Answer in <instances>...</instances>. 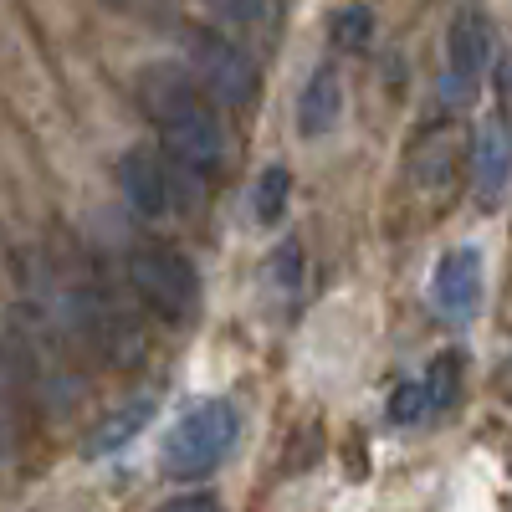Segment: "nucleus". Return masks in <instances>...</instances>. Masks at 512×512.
Instances as JSON below:
<instances>
[{
	"label": "nucleus",
	"mask_w": 512,
	"mask_h": 512,
	"mask_svg": "<svg viewBox=\"0 0 512 512\" xmlns=\"http://www.w3.org/2000/svg\"><path fill=\"white\" fill-rule=\"evenodd\" d=\"M436 308L451 318V323H472L477 303H482V251L477 246H456L441 256L436 267Z\"/></svg>",
	"instance_id": "nucleus-7"
},
{
	"label": "nucleus",
	"mask_w": 512,
	"mask_h": 512,
	"mask_svg": "<svg viewBox=\"0 0 512 512\" xmlns=\"http://www.w3.org/2000/svg\"><path fill=\"white\" fill-rule=\"evenodd\" d=\"M390 420H400V425L425 420V395H420V384H400L395 400H390Z\"/></svg>",
	"instance_id": "nucleus-17"
},
{
	"label": "nucleus",
	"mask_w": 512,
	"mask_h": 512,
	"mask_svg": "<svg viewBox=\"0 0 512 512\" xmlns=\"http://www.w3.org/2000/svg\"><path fill=\"white\" fill-rule=\"evenodd\" d=\"M190 77L200 82V93L216 103V108H246L256 98V62L246 57V47L226 31H210V26H195L190 41Z\"/></svg>",
	"instance_id": "nucleus-5"
},
{
	"label": "nucleus",
	"mask_w": 512,
	"mask_h": 512,
	"mask_svg": "<svg viewBox=\"0 0 512 512\" xmlns=\"http://www.w3.org/2000/svg\"><path fill=\"white\" fill-rule=\"evenodd\" d=\"M369 26H374V16L364 6H349V11L333 16V41H338V47H349V52H359L369 41Z\"/></svg>",
	"instance_id": "nucleus-16"
},
{
	"label": "nucleus",
	"mask_w": 512,
	"mask_h": 512,
	"mask_svg": "<svg viewBox=\"0 0 512 512\" xmlns=\"http://www.w3.org/2000/svg\"><path fill=\"white\" fill-rule=\"evenodd\" d=\"M149 415H154V400H134L128 410H118L113 420H103L98 431L88 436V456H108V451H118L123 441H134V436L144 431Z\"/></svg>",
	"instance_id": "nucleus-14"
},
{
	"label": "nucleus",
	"mask_w": 512,
	"mask_h": 512,
	"mask_svg": "<svg viewBox=\"0 0 512 512\" xmlns=\"http://www.w3.org/2000/svg\"><path fill=\"white\" fill-rule=\"evenodd\" d=\"M123 277H128L134 297H139L154 318L185 323V318L195 313L200 277H195V267L185 262L180 251H169V246H139V251H128Z\"/></svg>",
	"instance_id": "nucleus-4"
},
{
	"label": "nucleus",
	"mask_w": 512,
	"mask_h": 512,
	"mask_svg": "<svg viewBox=\"0 0 512 512\" xmlns=\"http://www.w3.org/2000/svg\"><path fill=\"white\" fill-rule=\"evenodd\" d=\"M507 175H512V123L502 113H487L482 128H477V139H472V180H477L482 205L502 200Z\"/></svg>",
	"instance_id": "nucleus-8"
},
{
	"label": "nucleus",
	"mask_w": 512,
	"mask_h": 512,
	"mask_svg": "<svg viewBox=\"0 0 512 512\" xmlns=\"http://www.w3.org/2000/svg\"><path fill=\"white\" fill-rule=\"evenodd\" d=\"M21 405H26L21 374H16L6 338H0V477L16 466V451H21Z\"/></svg>",
	"instance_id": "nucleus-11"
},
{
	"label": "nucleus",
	"mask_w": 512,
	"mask_h": 512,
	"mask_svg": "<svg viewBox=\"0 0 512 512\" xmlns=\"http://www.w3.org/2000/svg\"><path fill=\"white\" fill-rule=\"evenodd\" d=\"M338 108H344V82H338L333 62H323L308 77L303 98H297V128H303L308 139H318V134H328V128L338 123Z\"/></svg>",
	"instance_id": "nucleus-10"
},
{
	"label": "nucleus",
	"mask_w": 512,
	"mask_h": 512,
	"mask_svg": "<svg viewBox=\"0 0 512 512\" xmlns=\"http://www.w3.org/2000/svg\"><path fill=\"white\" fill-rule=\"evenodd\" d=\"M492 67V26L477 6H466L456 11L451 21V36H446V77H441V98L446 103H472L477 88H482V77Z\"/></svg>",
	"instance_id": "nucleus-6"
},
{
	"label": "nucleus",
	"mask_w": 512,
	"mask_h": 512,
	"mask_svg": "<svg viewBox=\"0 0 512 512\" xmlns=\"http://www.w3.org/2000/svg\"><path fill=\"white\" fill-rule=\"evenodd\" d=\"M205 6L226 31H241V36H267L277 21L272 0H205Z\"/></svg>",
	"instance_id": "nucleus-12"
},
{
	"label": "nucleus",
	"mask_w": 512,
	"mask_h": 512,
	"mask_svg": "<svg viewBox=\"0 0 512 512\" xmlns=\"http://www.w3.org/2000/svg\"><path fill=\"white\" fill-rule=\"evenodd\" d=\"M139 108L159 128L164 159H175L190 175H210L226 159L221 113L200 93V82L185 67H144L139 72Z\"/></svg>",
	"instance_id": "nucleus-1"
},
{
	"label": "nucleus",
	"mask_w": 512,
	"mask_h": 512,
	"mask_svg": "<svg viewBox=\"0 0 512 512\" xmlns=\"http://www.w3.org/2000/svg\"><path fill=\"white\" fill-rule=\"evenodd\" d=\"M159 512H221L216 497H205V492H185V497H169Z\"/></svg>",
	"instance_id": "nucleus-18"
},
{
	"label": "nucleus",
	"mask_w": 512,
	"mask_h": 512,
	"mask_svg": "<svg viewBox=\"0 0 512 512\" xmlns=\"http://www.w3.org/2000/svg\"><path fill=\"white\" fill-rule=\"evenodd\" d=\"M241 436V415L231 400H200L195 410H185L175 420V431H169L164 441V472L169 477H205L216 472V466L231 456Z\"/></svg>",
	"instance_id": "nucleus-2"
},
{
	"label": "nucleus",
	"mask_w": 512,
	"mask_h": 512,
	"mask_svg": "<svg viewBox=\"0 0 512 512\" xmlns=\"http://www.w3.org/2000/svg\"><path fill=\"white\" fill-rule=\"evenodd\" d=\"M420 395H425V415L451 410L456 395H461V354H436L425 379H420Z\"/></svg>",
	"instance_id": "nucleus-13"
},
{
	"label": "nucleus",
	"mask_w": 512,
	"mask_h": 512,
	"mask_svg": "<svg viewBox=\"0 0 512 512\" xmlns=\"http://www.w3.org/2000/svg\"><path fill=\"white\" fill-rule=\"evenodd\" d=\"M287 195H292V175H287V169H282V164L262 169V180H256V216L277 221L282 205H287Z\"/></svg>",
	"instance_id": "nucleus-15"
},
{
	"label": "nucleus",
	"mask_w": 512,
	"mask_h": 512,
	"mask_svg": "<svg viewBox=\"0 0 512 512\" xmlns=\"http://www.w3.org/2000/svg\"><path fill=\"white\" fill-rule=\"evenodd\" d=\"M456 149H461V139H456L451 123H436L431 134H420V144H415V154H410L415 185L431 190V195L451 190V180H456Z\"/></svg>",
	"instance_id": "nucleus-9"
},
{
	"label": "nucleus",
	"mask_w": 512,
	"mask_h": 512,
	"mask_svg": "<svg viewBox=\"0 0 512 512\" xmlns=\"http://www.w3.org/2000/svg\"><path fill=\"white\" fill-rule=\"evenodd\" d=\"M118 190L123 200L139 210V216L159 221V216H185V210H195L200 200V175H190V169H180L175 159H164L159 149H128L118 159Z\"/></svg>",
	"instance_id": "nucleus-3"
}]
</instances>
